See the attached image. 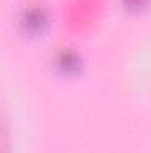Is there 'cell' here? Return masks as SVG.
Wrapping results in <instances>:
<instances>
[{
  "label": "cell",
  "mask_w": 151,
  "mask_h": 153,
  "mask_svg": "<svg viewBox=\"0 0 151 153\" xmlns=\"http://www.w3.org/2000/svg\"><path fill=\"white\" fill-rule=\"evenodd\" d=\"M52 68L55 73L61 76H76L84 71L85 66V59L82 55V52H78L75 46H59L52 59Z\"/></svg>",
  "instance_id": "2"
},
{
  "label": "cell",
  "mask_w": 151,
  "mask_h": 153,
  "mask_svg": "<svg viewBox=\"0 0 151 153\" xmlns=\"http://www.w3.org/2000/svg\"><path fill=\"white\" fill-rule=\"evenodd\" d=\"M52 23V16L46 5L39 2H30L25 7H21L18 14V25L20 30L29 38H39L43 36Z\"/></svg>",
  "instance_id": "1"
},
{
  "label": "cell",
  "mask_w": 151,
  "mask_h": 153,
  "mask_svg": "<svg viewBox=\"0 0 151 153\" xmlns=\"http://www.w3.org/2000/svg\"><path fill=\"white\" fill-rule=\"evenodd\" d=\"M119 5L130 14H142L148 11L150 0H119Z\"/></svg>",
  "instance_id": "3"
},
{
  "label": "cell",
  "mask_w": 151,
  "mask_h": 153,
  "mask_svg": "<svg viewBox=\"0 0 151 153\" xmlns=\"http://www.w3.org/2000/svg\"><path fill=\"white\" fill-rule=\"evenodd\" d=\"M0 153H9V137H7V126L4 121H0Z\"/></svg>",
  "instance_id": "4"
}]
</instances>
